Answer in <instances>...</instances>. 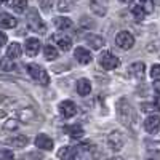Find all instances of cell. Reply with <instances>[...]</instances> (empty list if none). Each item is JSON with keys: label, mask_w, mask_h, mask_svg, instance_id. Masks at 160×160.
<instances>
[{"label": "cell", "mask_w": 160, "mask_h": 160, "mask_svg": "<svg viewBox=\"0 0 160 160\" xmlns=\"http://www.w3.org/2000/svg\"><path fill=\"white\" fill-rule=\"evenodd\" d=\"M120 2H123V3H131L133 0H120Z\"/></svg>", "instance_id": "cell-37"}, {"label": "cell", "mask_w": 160, "mask_h": 160, "mask_svg": "<svg viewBox=\"0 0 160 160\" xmlns=\"http://www.w3.org/2000/svg\"><path fill=\"white\" fill-rule=\"evenodd\" d=\"M91 91V82L88 78H80L77 82V93L80 96H87Z\"/></svg>", "instance_id": "cell-16"}, {"label": "cell", "mask_w": 160, "mask_h": 160, "mask_svg": "<svg viewBox=\"0 0 160 160\" xmlns=\"http://www.w3.org/2000/svg\"><path fill=\"white\" fill-rule=\"evenodd\" d=\"M35 146L38 149H43V151H51L53 149V139L45 135V133H40V135L35 138Z\"/></svg>", "instance_id": "cell-12"}, {"label": "cell", "mask_w": 160, "mask_h": 160, "mask_svg": "<svg viewBox=\"0 0 160 160\" xmlns=\"http://www.w3.org/2000/svg\"><path fill=\"white\" fill-rule=\"evenodd\" d=\"M74 3H75V0H59L58 8H59V11H71Z\"/></svg>", "instance_id": "cell-26"}, {"label": "cell", "mask_w": 160, "mask_h": 160, "mask_svg": "<svg viewBox=\"0 0 160 160\" xmlns=\"http://www.w3.org/2000/svg\"><path fill=\"white\" fill-rule=\"evenodd\" d=\"M151 77L152 78H160V64H154L151 68Z\"/></svg>", "instance_id": "cell-32"}, {"label": "cell", "mask_w": 160, "mask_h": 160, "mask_svg": "<svg viewBox=\"0 0 160 160\" xmlns=\"http://www.w3.org/2000/svg\"><path fill=\"white\" fill-rule=\"evenodd\" d=\"M55 26H56L59 31H68V29L72 28V21H71L69 18H62V16H59V18L55 19Z\"/></svg>", "instance_id": "cell-19"}, {"label": "cell", "mask_w": 160, "mask_h": 160, "mask_svg": "<svg viewBox=\"0 0 160 160\" xmlns=\"http://www.w3.org/2000/svg\"><path fill=\"white\" fill-rule=\"evenodd\" d=\"M28 71H29L31 77L35 80L37 83L42 85V87H47V85L50 83V77H48L47 71H45L43 68H40L38 64H29V66H28Z\"/></svg>", "instance_id": "cell-1"}, {"label": "cell", "mask_w": 160, "mask_h": 160, "mask_svg": "<svg viewBox=\"0 0 160 160\" xmlns=\"http://www.w3.org/2000/svg\"><path fill=\"white\" fill-rule=\"evenodd\" d=\"M38 5L43 11H50L53 7V0H38Z\"/></svg>", "instance_id": "cell-31"}, {"label": "cell", "mask_w": 160, "mask_h": 160, "mask_svg": "<svg viewBox=\"0 0 160 160\" xmlns=\"http://www.w3.org/2000/svg\"><path fill=\"white\" fill-rule=\"evenodd\" d=\"M16 127H18L16 120H8V122L5 123V128H7V130H15Z\"/></svg>", "instance_id": "cell-33"}, {"label": "cell", "mask_w": 160, "mask_h": 160, "mask_svg": "<svg viewBox=\"0 0 160 160\" xmlns=\"http://www.w3.org/2000/svg\"><path fill=\"white\" fill-rule=\"evenodd\" d=\"M55 40H56V45L59 47L61 51H69L72 48V42L69 37L66 35H55Z\"/></svg>", "instance_id": "cell-18"}, {"label": "cell", "mask_w": 160, "mask_h": 160, "mask_svg": "<svg viewBox=\"0 0 160 160\" xmlns=\"http://www.w3.org/2000/svg\"><path fill=\"white\" fill-rule=\"evenodd\" d=\"M43 55H45V58H47L48 61H55V59L58 58V50L53 47V45H45Z\"/></svg>", "instance_id": "cell-23"}, {"label": "cell", "mask_w": 160, "mask_h": 160, "mask_svg": "<svg viewBox=\"0 0 160 160\" xmlns=\"http://www.w3.org/2000/svg\"><path fill=\"white\" fill-rule=\"evenodd\" d=\"M115 43L122 50H130V48H133V45H135V37H133L130 32H127V31H122V32L117 34Z\"/></svg>", "instance_id": "cell-5"}, {"label": "cell", "mask_w": 160, "mask_h": 160, "mask_svg": "<svg viewBox=\"0 0 160 160\" xmlns=\"http://www.w3.org/2000/svg\"><path fill=\"white\" fill-rule=\"evenodd\" d=\"M141 111L144 112H155V111H160L154 102H142L141 104Z\"/></svg>", "instance_id": "cell-28"}, {"label": "cell", "mask_w": 160, "mask_h": 160, "mask_svg": "<svg viewBox=\"0 0 160 160\" xmlns=\"http://www.w3.org/2000/svg\"><path fill=\"white\" fill-rule=\"evenodd\" d=\"M154 104H155V106H157V108L160 109V93H158V95L155 96V102H154Z\"/></svg>", "instance_id": "cell-35"}, {"label": "cell", "mask_w": 160, "mask_h": 160, "mask_svg": "<svg viewBox=\"0 0 160 160\" xmlns=\"http://www.w3.org/2000/svg\"><path fill=\"white\" fill-rule=\"evenodd\" d=\"M0 68H2L3 71H13V68H15V64H13V61H11V59L5 58V59L0 61Z\"/></svg>", "instance_id": "cell-29"}, {"label": "cell", "mask_w": 160, "mask_h": 160, "mask_svg": "<svg viewBox=\"0 0 160 160\" xmlns=\"http://www.w3.org/2000/svg\"><path fill=\"white\" fill-rule=\"evenodd\" d=\"M144 69H146L144 62H135V64H131V68H130L131 74L135 75L136 78H142L144 77Z\"/></svg>", "instance_id": "cell-20"}, {"label": "cell", "mask_w": 160, "mask_h": 160, "mask_svg": "<svg viewBox=\"0 0 160 160\" xmlns=\"http://www.w3.org/2000/svg\"><path fill=\"white\" fill-rule=\"evenodd\" d=\"M108 144H109V148L112 151H120L123 148V138H122V135L117 133V131H112L109 135V138H108Z\"/></svg>", "instance_id": "cell-11"}, {"label": "cell", "mask_w": 160, "mask_h": 160, "mask_svg": "<svg viewBox=\"0 0 160 160\" xmlns=\"http://www.w3.org/2000/svg\"><path fill=\"white\" fill-rule=\"evenodd\" d=\"M74 56H75V59H77L80 64H90V62H91V59H93L90 50H87V48H83V47L75 48Z\"/></svg>", "instance_id": "cell-10"}, {"label": "cell", "mask_w": 160, "mask_h": 160, "mask_svg": "<svg viewBox=\"0 0 160 160\" xmlns=\"http://www.w3.org/2000/svg\"><path fill=\"white\" fill-rule=\"evenodd\" d=\"M115 108H117V117L118 120L122 122V125L128 127L130 125V104L125 98H120L115 104Z\"/></svg>", "instance_id": "cell-2"}, {"label": "cell", "mask_w": 160, "mask_h": 160, "mask_svg": "<svg viewBox=\"0 0 160 160\" xmlns=\"http://www.w3.org/2000/svg\"><path fill=\"white\" fill-rule=\"evenodd\" d=\"M28 26H29V29L37 32V34H45L47 32V26L45 22L42 21V18L38 16V13L35 10H32L29 13V18H28Z\"/></svg>", "instance_id": "cell-3"}, {"label": "cell", "mask_w": 160, "mask_h": 160, "mask_svg": "<svg viewBox=\"0 0 160 160\" xmlns=\"http://www.w3.org/2000/svg\"><path fill=\"white\" fill-rule=\"evenodd\" d=\"M109 2L111 0H90V7H91L93 13H96L98 16H104L108 13Z\"/></svg>", "instance_id": "cell-7"}, {"label": "cell", "mask_w": 160, "mask_h": 160, "mask_svg": "<svg viewBox=\"0 0 160 160\" xmlns=\"http://www.w3.org/2000/svg\"><path fill=\"white\" fill-rule=\"evenodd\" d=\"M29 142V138L26 135H16V136H11L7 139V144L11 146V148H16V149H22L26 148V144Z\"/></svg>", "instance_id": "cell-13"}, {"label": "cell", "mask_w": 160, "mask_h": 160, "mask_svg": "<svg viewBox=\"0 0 160 160\" xmlns=\"http://www.w3.org/2000/svg\"><path fill=\"white\" fill-rule=\"evenodd\" d=\"M21 53H22V48H21V45L18 43V42H13V43H10L8 45V48H7V58L8 59H18L19 56H21Z\"/></svg>", "instance_id": "cell-14"}, {"label": "cell", "mask_w": 160, "mask_h": 160, "mask_svg": "<svg viewBox=\"0 0 160 160\" xmlns=\"http://www.w3.org/2000/svg\"><path fill=\"white\" fill-rule=\"evenodd\" d=\"M118 64H120L118 58L114 56L112 53H109V51H102L101 55H99V66H101L102 69H106V71H114V69H117Z\"/></svg>", "instance_id": "cell-4"}, {"label": "cell", "mask_w": 160, "mask_h": 160, "mask_svg": "<svg viewBox=\"0 0 160 160\" xmlns=\"http://www.w3.org/2000/svg\"><path fill=\"white\" fill-rule=\"evenodd\" d=\"M144 128L148 133H151V135H155V133L158 131L160 128V117L158 115H149L148 118L144 120Z\"/></svg>", "instance_id": "cell-8"}, {"label": "cell", "mask_w": 160, "mask_h": 160, "mask_svg": "<svg viewBox=\"0 0 160 160\" xmlns=\"http://www.w3.org/2000/svg\"><path fill=\"white\" fill-rule=\"evenodd\" d=\"M0 2H8V0H0Z\"/></svg>", "instance_id": "cell-38"}, {"label": "cell", "mask_w": 160, "mask_h": 160, "mask_svg": "<svg viewBox=\"0 0 160 160\" xmlns=\"http://www.w3.org/2000/svg\"><path fill=\"white\" fill-rule=\"evenodd\" d=\"M58 157L62 158V160H68L72 157V148H69V146H64V148H61L58 151Z\"/></svg>", "instance_id": "cell-25"}, {"label": "cell", "mask_w": 160, "mask_h": 160, "mask_svg": "<svg viewBox=\"0 0 160 160\" xmlns=\"http://www.w3.org/2000/svg\"><path fill=\"white\" fill-rule=\"evenodd\" d=\"M154 88H155V91H157V93H160V80L154 83Z\"/></svg>", "instance_id": "cell-36"}, {"label": "cell", "mask_w": 160, "mask_h": 160, "mask_svg": "<svg viewBox=\"0 0 160 160\" xmlns=\"http://www.w3.org/2000/svg\"><path fill=\"white\" fill-rule=\"evenodd\" d=\"M139 7L144 10L146 15L154 11V0H139Z\"/></svg>", "instance_id": "cell-24"}, {"label": "cell", "mask_w": 160, "mask_h": 160, "mask_svg": "<svg viewBox=\"0 0 160 160\" xmlns=\"http://www.w3.org/2000/svg\"><path fill=\"white\" fill-rule=\"evenodd\" d=\"M131 13H133V16H135L138 21H142L144 18H146V13H144V10L139 7V5H135L131 8Z\"/></svg>", "instance_id": "cell-27"}, {"label": "cell", "mask_w": 160, "mask_h": 160, "mask_svg": "<svg viewBox=\"0 0 160 160\" xmlns=\"http://www.w3.org/2000/svg\"><path fill=\"white\" fill-rule=\"evenodd\" d=\"M10 7L16 13H24L26 10H28V0H13Z\"/></svg>", "instance_id": "cell-21"}, {"label": "cell", "mask_w": 160, "mask_h": 160, "mask_svg": "<svg viewBox=\"0 0 160 160\" xmlns=\"http://www.w3.org/2000/svg\"><path fill=\"white\" fill-rule=\"evenodd\" d=\"M59 114L64 118H71L77 114V106L72 101H62L59 102Z\"/></svg>", "instance_id": "cell-6"}, {"label": "cell", "mask_w": 160, "mask_h": 160, "mask_svg": "<svg viewBox=\"0 0 160 160\" xmlns=\"http://www.w3.org/2000/svg\"><path fill=\"white\" fill-rule=\"evenodd\" d=\"M5 43H7V35H5V32L0 31V47H3Z\"/></svg>", "instance_id": "cell-34"}, {"label": "cell", "mask_w": 160, "mask_h": 160, "mask_svg": "<svg viewBox=\"0 0 160 160\" xmlns=\"http://www.w3.org/2000/svg\"><path fill=\"white\" fill-rule=\"evenodd\" d=\"M0 160H15V154L8 149H2L0 151Z\"/></svg>", "instance_id": "cell-30"}, {"label": "cell", "mask_w": 160, "mask_h": 160, "mask_svg": "<svg viewBox=\"0 0 160 160\" xmlns=\"http://www.w3.org/2000/svg\"><path fill=\"white\" fill-rule=\"evenodd\" d=\"M85 40L90 43V47H91L93 50H99V48L104 47V43H106V40H104L102 37L96 35V34H88V35L85 37Z\"/></svg>", "instance_id": "cell-15"}, {"label": "cell", "mask_w": 160, "mask_h": 160, "mask_svg": "<svg viewBox=\"0 0 160 160\" xmlns=\"http://www.w3.org/2000/svg\"><path fill=\"white\" fill-rule=\"evenodd\" d=\"M68 133H69V136L72 139H80L83 136V128L80 127V125H72L68 128Z\"/></svg>", "instance_id": "cell-22"}, {"label": "cell", "mask_w": 160, "mask_h": 160, "mask_svg": "<svg viewBox=\"0 0 160 160\" xmlns=\"http://www.w3.org/2000/svg\"><path fill=\"white\" fill-rule=\"evenodd\" d=\"M16 26V19L8 13H0V28L3 29H13Z\"/></svg>", "instance_id": "cell-17"}, {"label": "cell", "mask_w": 160, "mask_h": 160, "mask_svg": "<svg viewBox=\"0 0 160 160\" xmlns=\"http://www.w3.org/2000/svg\"><path fill=\"white\" fill-rule=\"evenodd\" d=\"M40 47H42V43H40L38 38H28L26 40V45H24L26 55L28 56H37L38 51H40Z\"/></svg>", "instance_id": "cell-9"}]
</instances>
